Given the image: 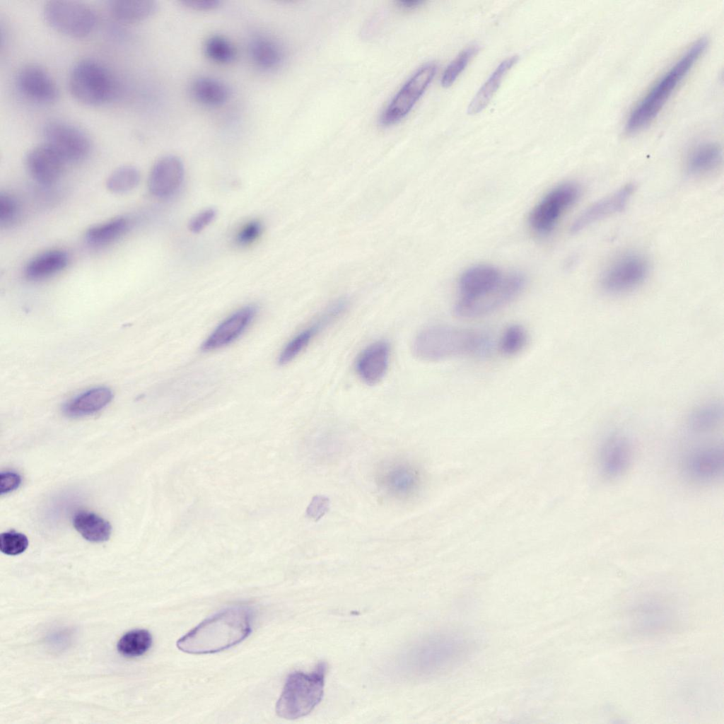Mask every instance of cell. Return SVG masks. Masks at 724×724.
<instances>
[{
	"label": "cell",
	"mask_w": 724,
	"mask_h": 724,
	"mask_svg": "<svg viewBox=\"0 0 724 724\" xmlns=\"http://www.w3.org/2000/svg\"><path fill=\"white\" fill-rule=\"evenodd\" d=\"M192 96L201 103L208 106H219L229 97L228 87L221 81L206 76L194 79L190 87Z\"/></svg>",
	"instance_id": "f1b7e54d"
},
{
	"label": "cell",
	"mask_w": 724,
	"mask_h": 724,
	"mask_svg": "<svg viewBox=\"0 0 724 724\" xmlns=\"http://www.w3.org/2000/svg\"><path fill=\"white\" fill-rule=\"evenodd\" d=\"M649 273L648 261L638 254L623 255L603 272L600 286L609 294H621L640 286Z\"/></svg>",
	"instance_id": "30bf717a"
},
{
	"label": "cell",
	"mask_w": 724,
	"mask_h": 724,
	"mask_svg": "<svg viewBox=\"0 0 724 724\" xmlns=\"http://www.w3.org/2000/svg\"><path fill=\"white\" fill-rule=\"evenodd\" d=\"M157 3L153 0H112L109 2V11L117 21L134 23L153 15L157 9Z\"/></svg>",
	"instance_id": "4316f807"
},
{
	"label": "cell",
	"mask_w": 724,
	"mask_h": 724,
	"mask_svg": "<svg viewBox=\"0 0 724 724\" xmlns=\"http://www.w3.org/2000/svg\"><path fill=\"white\" fill-rule=\"evenodd\" d=\"M68 254L59 249L43 252L32 259L25 267L24 274L29 280L37 281L54 275L66 267L69 264Z\"/></svg>",
	"instance_id": "cb8c5ba5"
},
{
	"label": "cell",
	"mask_w": 724,
	"mask_h": 724,
	"mask_svg": "<svg viewBox=\"0 0 724 724\" xmlns=\"http://www.w3.org/2000/svg\"><path fill=\"white\" fill-rule=\"evenodd\" d=\"M181 3L185 6L196 11L214 10L220 4L218 0H182Z\"/></svg>",
	"instance_id": "ee69618b"
},
{
	"label": "cell",
	"mask_w": 724,
	"mask_h": 724,
	"mask_svg": "<svg viewBox=\"0 0 724 724\" xmlns=\"http://www.w3.org/2000/svg\"><path fill=\"white\" fill-rule=\"evenodd\" d=\"M43 16L54 29L73 37L88 35L96 23L95 11L77 1H48L43 6Z\"/></svg>",
	"instance_id": "52a82bcc"
},
{
	"label": "cell",
	"mask_w": 724,
	"mask_h": 724,
	"mask_svg": "<svg viewBox=\"0 0 724 724\" xmlns=\"http://www.w3.org/2000/svg\"><path fill=\"white\" fill-rule=\"evenodd\" d=\"M422 3L423 1L419 0H405L397 2L398 5L404 9H414L419 6Z\"/></svg>",
	"instance_id": "f6af8a7d"
},
{
	"label": "cell",
	"mask_w": 724,
	"mask_h": 724,
	"mask_svg": "<svg viewBox=\"0 0 724 724\" xmlns=\"http://www.w3.org/2000/svg\"><path fill=\"white\" fill-rule=\"evenodd\" d=\"M216 216V211L214 209L209 208L202 211L189 221V230L194 233L201 232L214 221Z\"/></svg>",
	"instance_id": "60d3db41"
},
{
	"label": "cell",
	"mask_w": 724,
	"mask_h": 724,
	"mask_svg": "<svg viewBox=\"0 0 724 724\" xmlns=\"http://www.w3.org/2000/svg\"><path fill=\"white\" fill-rule=\"evenodd\" d=\"M73 525L81 535L92 542H103L109 539L112 527L109 522L99 515L88 511L76 513Z\"/></svg>",
	"instance_id": "83f0119b"
},
{
	"label": "cell",
	"mask_w": 724,
	"mask_h": 724,
	"mask_svg": "<svg viewBox=\"0 0 724 724\" xmlns=\"http://www.w3.org/2000/svg\"><path fill=\"white\" fill-rule=\"evenodd\" d=\"M184 175V165L178 157L163 156L151 168L148 180V190L157 198L170 197L181 187Z\"/></svg>",
	"instance_id": "9a60e30c"
},
{
	"label": "cell",
	"mask_w": 724,
	"mask_h": 724,
	"mask_svg": "<svg viewBox=\"0 0 724 724\" xmlns=\"http://www.w3.org/2000/svg\"><path fill=\"white\" fill-rule=\"evenodd\" d=\"M262 230V223L259 221H251L245 223L235 236V242L238 245L246 246L255 241Z\"/></svg>",
	"instance_id": "ab89813d"
},
{
	"label": "cell",
	"mask_w": 724,
	"mask_h": 724,
	"mask_svg": "<svg viewBox=\"0 0 724 724\" xmlns=\"http://www.w3.org/2000/svg\"><path fill=\"white\" fill-rule=\"evenodd\" d=\"M152 636L145 629H134L124 634L117 643V650L126 657L144 654L151 646Z\"/></svg>",
	"instance_id": "1f68e13d"
},
{
	"label": "cell",
	"mask_w": 724,
	"mask_h": 724,
	"mask_svg": "<svg viewBox=\"0 0 724 724\" xmlns=\"http://www.w3.org/2000/svg\"><path fill=\"white\" fill-rule=\"evenodd\" d=\"M378 479L386 493L398 499L412 497L421 485V476L416 467L400 460L387 462L381 466Z\"/></svg>",
	"instance_id": "4fadbf2b"
},
{
	"label": "cell",
	"mask_w": 724,
	"mask_h": 724,
	"mask_svg": "<svg viewBox=\"0 0 724 724\" xmlns=\"http://www.w3.org/2000/svg\"><path fill=\"white\" fill-rule=\"evenodd\" d=\"M518 61V56H513L499 64L470 102L467 108L469 115L479 113L487 106L499 88L505 75Z\"/></svg>",
	"instance_id": "d4e9b609"
},
{
	"label": "cell",
	"mask_w": 724,
	"mask_h": 724,
	"mask_svg": "<svg viewBox=\"0 0 724 724\" xmlns=\"http://www.w3.org/2000/svg\"><path fill=\"white\" fill-rule=\"evenodd\" d=\"M527 339V331L522 326L517 324L509 325L501 334L500 351L506 356H514L524 349Z\"/></svg>",
	"instance_id": "d590c367"
},
{
	"label": "cell",
	"mask_w": 724,
	"mask_h": 724,
	"mask_svg": "<svg viewBox=\"0 0 724 724\" xmlns=\"http://www.w3.org/2000/svg\"><path fill=\"white\" fill-rule=\"evenodd\" d=\"M251 632V614L244 607L225 609L209 617L180 638L177 648L191 654H208L230 648Z\"/></svg>",
	"instance_id": "6da1fadb"
},
{
	"label": "cell",
	"mask_w": 724,
	"mask_h": 724,
	"mask_svg": "<svg viewBox=\"0 0 724 724\" xmlns=\"http://www.w3.org/2000/svg\"><path fill=\"white\" fill-rule=\"evenodd\" d=\"M250 53L254 63L264 69H273L283 61L281 47L274 40L262 35L255 37L250 44Z\"/></svg>",
	"instance_id": "4dcf8cb0"
},
{
	"label": "cell",
	"mask_w": 724,
	"mask_h": 724,
	"mask_svg": "<svg viewBox=\"0 0 724 724\" xmlns=\"http://www.w3.org/2000/svg\"><path fill=\"white\" fill-rule=\"evenodd\" d=\"M69 88L78 101L98 105L113 96L116 83L112 73L103 64L93 59H83L70 70Z\"/></svg>",
	"instance_id": "8992f818"
},
{
	"label": "cell",
	"mask_w": 724,
	"mask_h": 724,
	"mask_svg": "<svg viewBox=\"0 0 724 724\" xmlns=\"http://www.w3.org/2000/svg\"><path fill=\"white\" fill-rule=\"evenodd\" d=\"M723 415L722 407L717 404H708L697 408L690 416L689 426L696 433H704L713 428Z\"/></svg>",
	"instance_id": "836d02e7"
},
{
	"label": "cell",
	"mask_w": 724,
	"mask_h": 724,
	"mask_svg": "<svg viewBox=\"0 0 724 724\" xmlns=\"http://www.w3.org/2000/svg\"><path fill=\"white\" fill-rule=\"evenodd\" d=\"M204 51L211 60L228 64L233 61L236 52L233 45L221 35H212L205 42Z\"/></svg>",
	"instance_id": "e575fe53"
},
{
	"label": "cell",
	"mask_w": 724,
	"mask_h": 724,
	"mask_svg": "<svg viewBox=\"0 0 724 724\" xmlns=\"http://www.w3.org/2000/svg\"><path fill=\"white\" fill-rule=\"evenodd\" d=\"M684 471L692 481L710 483L719 478L723 471V450L721 447H703L691 452L684 462Z\"/></svg>",
	"instance_id": "ac0fdd59"
},
{
	"label": "cell",
	"mask_w": 724,
	"mask_h": 724,
	"mask_svg": "<svg viewBox=\"0 0 724 724\" xmlns=\"http://www.w3.org/2000/svg\"><path fill=\"white\" fill-rule=\"evenodd\" d=\"M707 44L706 37L695 41L655 82L631 111L625 124L628 133H634L644 128L655 119L677 86L702 55Z\"/></svg>",
	"instance_id": "7a4b0ae2"
},
{
	"label": "cell",
	"mask_w": 724,
	"mask_h": 724,
	"mask_svg": "<svg viewBox=\"0 0 724 724\" xmlns=\"http://www.w3.org/2000/svg\"><path fill=\"white\" fill-rule=\"evenodd\" d=\"M635 187L627 184L612 194L595 202L584 210L573 223L571 230L578 233L612 214L621 211L628 204Z\"/></svg>",
	"instance_id": "ffe728a7"
},
{
	"label": "cell",
	"mask_w": 724,
	"mask_h": 724,
	"mask_svg": "<svg viewBox=\"0 0 724 724\" xmlns=\"http://www.w3.org/2000/svg\"><path fill=\"white\" fill-rule=\"evenodd\" d=\"M329 506V498L321 495L315 496L308 506L307 515L311 519L318 520L328 511Z\"/></svg>",
	"instance_id": "b9f144b4"
},
{
	"label": "cell",
	"mask_w": 724,
	"mask_h": 724,
	"mask_svg": "<svg viewBox=\"0 0 724 724\" xmlns=\"http://www.w3.org/2000/svg\"><path fill=\"white\" fill-rule=\"evenodd\" d=\"M66 162L45 143L30 149L25 165L30 175L45 185L56 182L61 177Z\"/></svg>",
	"instance_id": "e0dca14e"
},
{
	"label": "cell",
	"mask_w": 724,
	"mask_h": 724,
	"mask_svg": "<svg viewBox=\"0 0 724 724\" xmlns=\"http://www.w3.org/2000/svg\"><path fill=\"white\" fill-rule=\"evenodd\" d=\"M42 135L44 143L66 163L83 160L91 150L90 141L85 132L66 122H49L43 127Z\"/></svg>",
	"instance_id": "8fae6325"
},
{
	"label": "cell",
	"mask_w": 724,
	"mask_h": 724,
	"mask_svg": "<svg viewBox=\"0 0 724 724\" xmlns=\"http://www.w3.org/2000/svg\"><path fill=\"white\" fill-rule=\"evenodd\" d=\"M139 171L131 165L115 169L107 177V189L114 194H124L134 189L140 181Z\"/></svg>",
	"instance_id": "d6a6232c"
},
{
	"label": "cell",
	"mask_w": 724,
	"mask_h": 724,
	"mask_svg": "<svg viewBox=\"0 0 724 724\" xmlns=\"http://www.w3.org/2000/svg\"><path fill=\"white\" fill-rule=\"evenodd\" d=\"M525 284L523 275L513 273L503 276L499 284L489 292L471 300L458 299L454 315L462 319H474L488 315L514 300Z\"/></svg>",
	"instance_id": "ba28073f"
},
{
	"label": "cell",
	"mask_w": 724,
	"mask_h": 724,
	"mask_svg": "<svg viewBox=\"0 0 724 724\" xmlns=\"http://www.w3.org/2000/svg\"><path fill=\"white\" fill-rule=\"evenodd\" d=\"M327 670V663L320 662L310 672L289 675L276 703V714L288 720L309 714L323 696Z\"/></svg>",
	"instance_id": "5b68a950"
},
{
	"label": "cell",
	"mask_w": 724,
	"mask_h": 724,
	"mask_svg": "<svg viewBox=\"0 0 724 724\" xmlns=\"http://www.w3.org/2000/svg\"><path fill=\"white\" fill-rule=\"evenodd\" d=\"M390 348L387 341L378 340L368 345L356 358L358 376L367 385L378 383L385 376L390 360Z\"/></svg>",
	"instance_id": "d6986e66"
},
{
	"label": "cell",
	"mask_w": 724,
	"mask_h": 724,
	"mask_svg": "<svg viewBox=\"0 0 724 724\" xmlns=\"http://www.w3.org/2000/svg\"><path fill=\"white\" fill-rule=\"evenodd\" d=\"M28 546L27 537L20 532L9 531L3 532L0 536V550L8 555H17L23 553Z\"/></svg>",
	"instance_id": "74e56055"
},
{
	"label": "cell",
	"mask_w": 724,
	"mask_h": 724,
	"mask_svg": "<svg viewBox=\"0 0 724 724\" xmlns=\"http://www.w3.org/2000/svg\"><path fill=\"white\" fill-rule=\"evenodd\" d=\"M479 52L477 45L470 46L462 51L447 66L441 78V85L448 88L455 82L465 69L470 60Z\"/></svg>",
	"instance_id": "8d00e7d4"
},
{
	"label": "cell",
	"mask_w": 724,
	"mask_h": 724,
	"mask_svg": "<svg viewBox=\"0 0 724 724\" xmlns=\"http://www.w3.org/2000/svg\"><path fill=\"white\" fill-rule=\"evenodd\" d=\"M112 392L106 387L88 390L66 402L63 411L71 417H80L94 414L106 407L112 399Z\"/></svg>",
	"instance_id": "603a6c76"
},
{
	"label": "cell",
	"mask_w": 724,
	"mask_h": 724,
	"mask_svg": "<svg viewBox=\"0 0 724 724\" xmlns=\"http://www.w3.org/2000/svg\"><path fill=\"white\" fill-rule=\"evenodd\" d=\"M580 187L573 182L559 185L549 192L530 215L533 229L540 233L552 230L564 214L578 198Z\"/></svg>",
	"instance_id": "7c38bea8"
},
{
	"label": "cell",
	"mask_w": 724,
	"mask_h": 724,
	"mask_svg": "<svg viewBox=\"0 0 724 724\" xmlns=\"http://www.w3.org/2000/svg\"><path fill=\"white\" fill-rule=\"evenodd\" d=\"M474 643L468 634L447 631L422 641L410 653L413 671L421 676L445 672L459 665L469 656Z\"/></svg>",
	"instance_id": "277c9868"
},
{
	"label": "cell",
	"mask_w": 724,
	"mask_h": 724,
	"mask_svg": "<svg viewBox=\"0 0 724 724\" xmlns=\"http://www.w3.org/2000/svg\"><path fill=\"white\" fill-rule=\"evenodd\" d=\"M257 313L255 305L244 306L222 321L204 341L205 351L219 349L238 339L250 326Z\"/></svg>",
	"instance_id": "2e32d148"
},
{
	"label": "cell",
	"mask_w": 724,
	"mask_h": 724,
	"mask_svg": "<svg viewBox=\"0 0 724 724\" xmlns=\"http://www.w3.org/2000/svg\"><path fill=\"white\" fill-rule=\"evenodd\" d=\"M720 146L714 142H704L694 147L687 158V171L692 175H701L712 171L722 161Z\"/></svg>",
	"instance_id": "484cf974"
},
{
	"label": "cell",
	"mask_w": 724,
	"mask_h": 724,
	"mask_svg": "<svg viewBox=\"0 0 724 724\" xmlns=\"http://www.w3.org/2000/svg\"><path fill=\"white\" fill-rule=\"evenodd\" d=\"M129 226L127 218L118 216L89 228L85 233V239L92 246H105L122 236Z\"/></svg>",
	"instance_id": "f546056e"
},
{
	"label": "cell",
	"mask_w": 724,
	"mask_h": 724,
	"mask_svg": "<svg viewBox=\"0 0 724 724\" xmlns=\"http://www.w3.org/2000/svg\"><path fill=\"white\" fill-rule=\"evenodd\" d=\"M503 276L495 267L477 265L467 269L459 280L460 300H471L495 288Z\"/></svg>",
	"instance_id": "7402d4cb"
},
{
	"label": "cell",
	"mask_w": 724,
	"mask_h": 724,
	"mask_svg": "<svg viewBox=\"0 0 724 724\" xmlns=\"http://www.w3.org/2000/svg\"><path fill=\"white\" fill-rule=\"evenodd\" d=\"M437 71L434 63L419 68L402 86L382 112L379 123L383 127L397 124L404 118L424 94Z\"/></svg>",
	"instance_id": "9c48e42d"
},
{
	"label": "cell",
	"mask_w": 724,
	"mask_h": 724,
	"mask_svg": "<svg viewBox=\"0 0 724 724\" xmlns=\"http://www.w3.org/2000/svg\"><path fill=\"white\" fill-rule=\"evenodd\" d=\"M20 475L13 472H1L0 475L1 494H7L16 489L21 484Z\"/></svg>",
	"instance_id": "7bdbcfd3"
},
{
	"label": "cell",
	"mask_w": 724,
	"mask_h": 724,
	"mask_svg": "<svg viewBox=\"0 0 724 724\" xmlns=\"http://www.w3.org/2000/svg\"><path fill=\"white\" fill-rule=\"evenodd\" d=\"M632 450L629 441L620 435H614L603 444L600 457L601 470L609 479L621 477L630 465Z\"/></svg>",
	"instance_id": "44dd1931"
},
{
	"label": "cell",
	"mask_w": 724,
	"mask_h": 724,
	"mask_svg": "<svg viewBox=\"0 0 724 724\" xmlns=\"http://www.w3.org/2000/svg\"><path fill=\"white\" fill-rule=\"evenodd\" d=\"M19 214V204L16 199L7 192L0 194V224L2 227L11 226L16 222Z\"/></svg>",
	"instance_id": "f35d334b"
},
{
	"label": "cell",
	"mask_w": 724,
	"mask_h": 724,
	"mask_svg": "<svg viewBox=\"0 0 724 724\" xmlns=\"http://www.w3.org/2000/svg\"><path fill=\"white\" fill-rule=\"evenodd\" d=\"M486 345V338L476 330L436 325L419 331L412 350L418 358L434 362L478 353Z\"/></svg>",
	"instance_id": "3957f363"
},
{
	"label": "cell",
	"mask_w": 724,
	"mask_h": 724,
	"mask_svg": "<svg viewBox=\"0 0 724 724\" xmlns=\"http://www.w3.org/2000/svg\"><path fill=\"white\" fill-rule=\"evenodd\" d=\"M16 85L27 99L40 104H49L58 97L57 86L51 76L37 64H27L17 73Z\"/></svg>",
	"instance_id": "5bb4252c"
}]
</instances>
